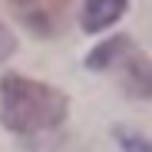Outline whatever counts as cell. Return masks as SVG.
Here are the masks:
<instances>
[{
    "label": "cell",
    "mask_w": 152,
    "mask_h": 152,
    "mask_svg": "<svg viewBox=\"0 0 152 152\" xmlns=\"http://www.w3.org/2000/svg\"><path fill=\"white\" fill-rule=\"evenodd\" d=\"M10 7L13 13L27 23V27L40 37H50L56 27H60V20L69 7V0H10Z\"/></svg>",
    "instance_id": "obj_3"
},
{
    "label": "cell",
    "mask_w": 152,
    "mask_h": 152,
    "mask_svg": "<svg viewBox=\"0 0 152 152\" xmlns=\"http://www.w3.org/2000/svg\"><path fill=\"white\" fill-rule=\"evenodd\" d=\"M13 53V37H10V30L0 23V60H7Z\"/></svg>",
    "instance_id": "obj_6"
},
{
    "label": "cell",
    "mask_w": 152,
    "mask_h": 152,
    "mask_svg": "<svg viewBox=\"0 0 152 152\" xmlns=\"http://www.w3.org/2000/svg\"><path fill=\"white\" fill-rule=\"evenodd\" d=\"M122 13H126V0H86V7H83V30L99 33V30L113 27Z\"/></svg>",
    "instance_id": "obj_4"
},
{
    "label": "cell",
    "mask_w": 152,
    "mask_h": 152,
    "mask_svg": "<svg viewBox=\"0 0 152 152\" xmlns=\"http://www.w3.org/2000/svg\"><path fill=\"white\" fill-rule=\"evenodd\" d=\"M66 116V96L46 83L4 76L0 80V119L10 132L37 136L60 126Z\"/></svg>",
    "instance_id": "obj_1"
},
{
    "label": "cell",
    "mask_w": 152,
    "mask_h": 152,
    "mask_svg": "<svg viewBox=\"0 0 152 152\" xmlns=\"http://www.w3.org/2000/svg\"><path fill=\"white\" fill-rule=\"evenodd\" d=\"M119 145L122 152H152V142L142 136H129V132H119Z\"/></svg>",
    "instance_id": "obj_5"
},
{
    "label": "cell",
    "mask_w": 152,
    "mask_h": 152,
    "mask_svg": "<svg viewBox=\"0 0 152 152\" xmlns=\"http://www.w3.org/2000/svg\"><path fill=\"white\" fill-rule=\"evenodd\" d=\"M89 69H116L129 96L152 99V60L129 40V37H109L86 56Z\"/></svg>",
    "instance_id": "obj_2"
}]
</instances>
